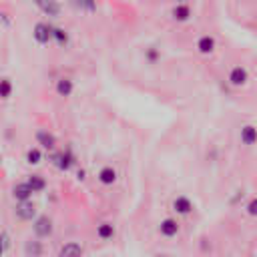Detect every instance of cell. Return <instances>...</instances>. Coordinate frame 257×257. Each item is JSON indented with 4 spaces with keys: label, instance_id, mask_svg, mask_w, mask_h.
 Wrapping results in <instances>:
<instances>
[{
    "label": "cell",
    "instance_id": "3957f363",
    "mask_svg": "<svg viewBox=\"0 0 257 257\" xmlns=\"http://www.w3.org/2000/svg\"><path fill=\"white\" fill-rule=\"evenodd\" d=\"M14 215L20 219V221H34L38 215H36V205L28 199V201H18L16 209H14Z\"/></svg>",
    "mask_w": 257,
    "mask_h": 257
},
{
    "label": "cell",
    "instance_id": "7402d4cb",
    "mask_svg": "<svg viewBox=\"0 0 257 257\" xmlns=\"http://www.w3.org/2000/svg\"><path fill=\"white\" fill-rule=\"evenodd\" d=\"M0 96L4 100H8L12 96V82H10V78H2L0 80Z\"/></svg>",
    "mask_w": 257,
    "mask_h": 257
},
{
    "label": "cell",
    "instance_id": "9a60e30c",
    "mask_svg": "<svg viewBox=\"0 0 257 257\" xmlns=\"http://www.w3.org/2000/svg\"><path fill=\"white\" fill-rule=\"evenodd\" d=\"M114 233H116V229H114V225H112V223H108V221H102V223L96 227V235H98V239H102V241L112 239V237H114Z\"/></svg>",
    "mask_w": 257,
    "mask_h": 257
},
{
    "label": "cell",
    "instance_id": "5b68a950",
    "mask_svg": "<svg viewBox=\"0 0 257 257\" xmlns=\"http://www.w3.org/2000/svg\"><path fill=\"white\" fill-rule=\"evenodd\" d=\"M179 231H181V225H179V221L173 219V217H167V219H163V221L159 223V233H161L163 237H167V239L177 237Z\"/></svg>",
    "mask_w": 257,
    "mask_h": 257
},
{
    "label": "cell",
    "instance_id": "e0dca14e",
    "mask_svg": "<svg viewBox=\"0 0 257 257\" xmlns=\"http://www.w3.org/2000/svg\"><path fill=\"white\" fill-rule=\"evenodd\" d=\"M44 253V249H42V243L38 241V239H30V241H26V245H24V255L26 257H38V255H42Z\"/></svg>",
    "mask_w": 257,
    "mask_h": 257
},
{
    "label": "cell",
    "instance_id": "277c9868",
    "mask_svg": "<svg viewBox=\"0 0 257 257\" xmlns=\"http://www.w3.org/2000/svg\"><path fill=\"white\" fill-rule=\"evenodd\" d=\"M32 36L38 44H48L52 40V26L46 22H36L32 28Z\"/></svg>",
    "mask_w": 257,
    "mask_h": 257
},
{
    "label": "cell",
    "instance_id": "5bb4252c",
    "mask_svg": "<svg viewBox=\"0 0 257 257\" xmlns=\"http://www.w3.org/2000/svg\"><path fill=\"white\" fill-rule=\"evenodd\" d=\"M36 141H38V145L42 149H48V151L56 149V137L52 133H48V131H38L36 133Z\"/></svg>",
    "mask_w": 257,
    "mask_h": 257
},
{
    "label": "cell",
    "instance_id": "4316f807",
    "mask_svg": "<svg viewBox=\"0 0 257 257\" xmlns=\"http://www.w3.org/2000/svg\"><path fill=\"white\" fill-rule=\"evenodd\" d=\"M175 2H189V0H175Z\"/></svg>",
    "mask_w": 257,
    "mask_h": 257
},
{
    "label": "cell",
    "instance_id": "ac0fdd59",
    "mask_svg": "<svg viewBox=\"0 0 257 257\" xmlns=\"http://www.w3.org/2000/svg\"><path fill=\"white\" fill-rule=\"evenodd\" d=\"M38 8L44 12V14H48V16H58L60 14V4L56 2V0H42L40 4H38Z\"/></svg>",
    "mask_w": 257,
    "mask_h": 257
},
{
    "label": "cell",
    "instance_id": "603a6c76",
    "mask_svg": "<svg viewBox=\"0 0 257 257\" xmlns=\"http://www.w3.org/2000/svg\"><path fill=\"white\" fill-rule=\"evenodd\" d=\"M40 161H42L40 149H28V153H26V163H28V165H40Z\"/></svg>",
    "mask_w": 257,
    "mask_h": 257
},
{
    "label": "cell",
    "instance_id": "8fae6325",
    "mask_svg": "<svg viewBox=\"0 0 257 257\" xmlns=\"http://www.w3.org/2000/svg\"><path fill=\"white\" fill-rule=\"evenodd\" d=\"M171 16L177 22H187L193 16V12H191V6L187 2H177V6L171 10Z\"/></svg>",
    "mask_w": 257,
    "mask_h": 257
},
{
    "label": "cell",
    "instance_id": "9c48e42d",
    "mask_svg": "<svg viewBox=\"0 0 257 257\" xmlns=\"http://www.w3.org/2000/svg\"><path fill=\"white\" fill-rule=\"evenodd\" d=\"M173 211L177 213V215H191L193 213V203H191V199L189 197H185V195H179V197H175L173 199Z\"/></svg>",
    "mask_w": 257,
    "mask_h": 257
},
{
    "label": "cell",
    "instance_id": "ffe728a7",
    "mask_svg": "<svg viewBox=\"0 0 257 257\" xmlns=\"http://www.w3.org/2000/svg\"><path fill=\"white\" fill-rule=\"evenodd\" d=\"M52 40L58 46H66L68 44V32L64 28H52Z\"/></svg>",
    "mask_w": 257,
    "mask_h": 257
},
{
    "label": "cell",
    "instance_id": "d4e9b609",
    "mask_svg": "<svg viewBox=\"0 0 257 257\" xmlns=\"http://www.w3.org/2000/svg\"><path fill=\"white\" fill-rule=\"evenodd\" d=\"M2 253H6L8 251V247H10V235H8V231L6 229H2Z\"/></svg>",
    "mask_w": 257,
    "mask_h": 257
},
{
    "label": "cell",
    "instance_id": "2e32d148",
    "mask_svg": "<svg viewBox=\"0 0 257 257\" xmlns=\"http://www.w3.org/2000/svg\"><path fill=\"white\" fill-rule=\"evenodd\" d=\"M82 253H84V247L80 243H76V241H68L66 245H62L58 249L60 257H64V255H82Z\"/></svg>",
    "mask_w": 257,
    "mask_h": 257
},
{
    "label": "cell",
    "instance_id": "484cf974",
    "mask_svg": "<svg viewBox=\"0 0 257 257\" xmlns=\"http://www.w3.org/2000/svg\"><path fill=\"white\" fill-rule=\"evenodd\" d=\"M145 56H147V60H149V62H151V64H155V62H157V58H159V52H157V50H155V48H149V50H147V54H145Z\"/></svg>",
    "mask_w": 257,
    "mask_h": 257
},
{
    "label": "cell",
    "instance_id": "7a4b0ae2",
    "mask_svg": "<svg viewBox=\"0 0 257 257\" xmlns=\"http://www.w3.org/2000/svg\"><path fill=\"white\" fill-rule=\"evenodd\" d=\"M247 80H249V72H247V68H245V66H241V64L233 66V68L229 70V74H227V82H229L231 86H235V88L245 86V84H247Z\"/></svg>",
    "mask_w": 257,
    "mask_h": 257
},
{
    "label": "cell",
    "instance_id": "4fadbf2b",
    "mask_svg": "<svg viewBox=\"0 0 257 257\" xmlns=\"http://www.w3.org/2000/svg\"><path fill=\"white\" fill-rule=\"evenodd\" d=\"M54 90H56V94L58 96H70L72 94V90H74V82L68 78V76H62V78H58L56 80V86H54Z\"/></svg>",
    "mask_w": 257,
    "mask_h": 257
},
{
    "label": "cell",
    "instance_id": "cb8c5ba5",
    "mask_svg": "<svg viewBox=\"0 0 257 257\" xmlns=\"http://www.w3.org/2000/svg\"><path fill=\"white\" fill-rule=\"evenodd\" d=\"M245 211L249 217H257V197H253L247 205H245Z\"/></svg>",
    "mask_w": 257,
    "mask_h": 257
},
{
    "label": "cell",
    "instance_id": "7c38bea8",
    "mask_svg": "<svg viewBox=\"0 0 257 257\" xmlns=\"http://www.w3.org/2000/svg\"><path fill=\"white\" fill-rule=\"evenodd\" d=\"M239 139H241V143H243L245 147L257 145V126H255V124H245V126H241Z\"/></svg>",
    "mask_w": 257,
    "mask_h": 257
},
{
    "label": "cell",
    "instance_id": "8992f818",
    "mask_svg": "<svg viewBox=\"0 0 257 257\" xmlns=\"http://www.w3.org/2000/svg\"><path fill=\"white\" fill-rule=\"evenodd\" d=\"M52 165L60 171H68L74 165V155L70 153V149H66L62 153H56V155H52Z\"/></svg>",
    "mask_w": 257,
    "mask_h": 257
},
{
    "label": "cell",
    "instance_id": "d6986e66",
    "mask_svg": "<svg viewBox=\"0 0 257 257\" xmlns=\"http://www.w3.org/2000/svg\"><path fill=\"white\" fill-rule=\"evenodd\" d=\"M70 2L80 12H88V14H94L96 12V0H70Z\"/></svg>",
    "mask_w": 257,
    "mask_h": 257
},
{
    "label": "cell",
    "instance_id": "44dd1931",
    "mask_svg": "<svg viewBox=\"0 0 257 257\" xmlns=\"http://www.w3.org/2000/svg\"><path fill=\"white\" fill-rule=\"evenodd\" d=\"M28 183H30V187L34 189V193H40V191L46 189V181H44L42 175H30V177H28Z\"/></svg>",
    "mask_w": 257,
    "mask_h": 257
},
{
    "label": "cell",
    "instance_id": "ba28073f",
    "mask_svg": "<svg viewBox=\"0 0 257 257\" xmlns=\"http://www.w3.org/2000/svg\"><path fill=\"white\" fill-rule=\"evenodd\" d=\"M96 179H98V183H100V185H104V187H110V185H114V183H116V179H118V173H116V169H114V167H110V165H104V167L98 171Z\"/></svg>",
    "mask_w": 257,
    "mask_h": 257
},
{
    "label": "cell",
    "instance_id": "52a82bcc",
    "mask_svg": "<svg viewBox=\"0 0 257 257\" xmlns=\"http://www.w3.org/2000/svg\"><path fill=\"white\" fill-rule=\"evenodd\" d=\"M195 48H197L199 54H213L215 48H217V42H215V38L211 34H203V36L197 38Z\"/></svg>",
    "mask_w": 257,
    "mask_h": 257
},
{
    "label": "cell",
    "instance_id": "30bf717a",
    "mask_svg": "<svg viewBox=\"0 0 257 257\" xmlns=\"http://www.w3.org/2000/svg\"><path fill=\"white\" fill-rule=\"evenodd\" d=\"M32 193H34V189L30 187V183H28V181L16 183V185L12 187V197H14L16 201H28V199L32 197Z\"/></svg>",
    "mask_w": 257,
    "mask_h": 257
},
{
    "label": "cell",
    "instance_id": "6da1fadb",
    "mask_svg": "<svg viewBox=\"0 0 257 257\" xmlns=\"http://www.w3.org/2000/svg\"><path fill=\"white\" fill-rule=\"evenodd\" d=\"M32 231H34V235H36L38 239H46V237H50L52 231H54L52 219H50L48 215H40V217H36L34 223H32Z\"/></svg>",
    "mask_w": 257,
    "mask_h": 257
}]
</instances>
